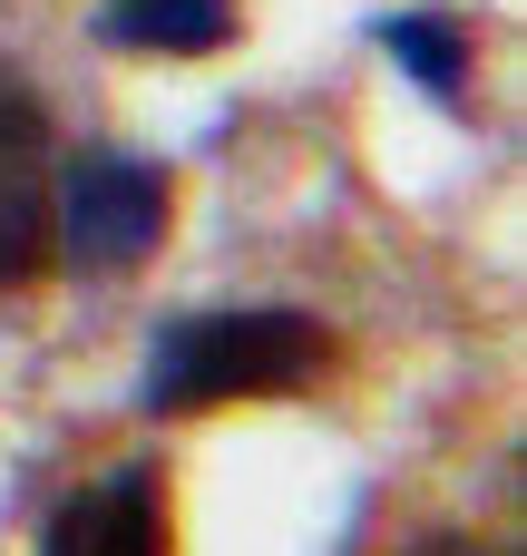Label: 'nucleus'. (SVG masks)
<instances>
[{"label":"nucleus","instance_id":"obj_7","mask_svg":"<svg viewBox=\"0 0 527 556\" xmlns=\"http://www.w3.org/2000/svg\"><path fill=\"white\" fill-rule=\"evenodd\" d=\"M39 264H49V215H39L29 186L10 176V186H0V283H29Z\"/></svg>","mask_w":527,"mask_h":556},{"label":"nucleus","instance_id":"obj_3","mask_svg":"<svg viewBox=\"0 0 527 556\" xmlns=\"http://www.w3.org/2000/svg\"><path fill=\"white\" fill-rule=\"evenodd\" d=\"M39 556H166L156 479H147V469H108V479H88V489L49 518Z\"/></svg>","mask_w":527,"mask_h":556},{"label":"nucleus","instance_id":"obj_4","mask_svg":"<svg viewBox=\"0 0 527 556\" xmlns=\"http://www.w3.org/2000/svg\"><path fill=\"white\" fill-rule=\"evenodd\" d=\"M98 29H108L117 49L196 59V49H225V39H235V0H108Z\"/></svg>","mask_w":527,"mask_h":556},{"label":"nucleus","instance_id":"obj_2","mask_svg":"<svg viewBox=\"0 0 527 556\" xmlns=\"http://www.w3.org/2000/svg\"><path fill=\"white\" fill-rule=\"evenodd\" d=\"M59 235L88 274H127L166 235V176L137 166V156H78L68 195H59Z\"/></svg>","mask_w":527,"mask_h":556},{"label":"nucleus","instance_id":"obj_1","mask_svg":"<svg viewBox=\"0 0 527 556\" xmlns=\"http://www.w3.org/2000/svg\"><path fill=\"white\" fill-rule=\"evenodd\" d=\"M332 362L313 313L284 303H244V313H176L147 352V410H215V401H254V391H293Z\"/></svg>","mask_w":527,"mask_h":556},{"label":"nucleus","instance_id":"obj_8","mask_svg":"<svg viewBox=\"0 0 527 556\" xmlns=\"http://www.w3.org/2000/svg\"><path fill=\"white\" fill-rule=\"evenodd\" d=\"M421 556H509V547H479V538H430Z\"/></svg>","mask_w":527,"mask_h":556},{"label":"nucleus","instance_id":"obj_6","mask_svg":"<svg viewBox=\"0 0 527 556\" xmlns=\"http://www.w3.org/2000/svg\"><path fill=\"white\" fill-rule=\"evenodd\" d=\"M39 147H49V108L29 98V78H20V68H0V186H10V176H29V166H39Z\"/></svg>","mask_w":527,"mask_h":556},{"label":"nucleus","instance_id":"obj_5","mask_svg":"<svg viewBox=\"0 0 527 556\" xmlns=\"http://www.w3.org/2000/svg\"><path fill=\"white\" fill-rule=\"evenodd\" d=\"M381 49H391L430 98H460V78H469V39H460L450 20H381Z\"/></svg>","mask_w":527,"mask_h":556}]
</instances>
